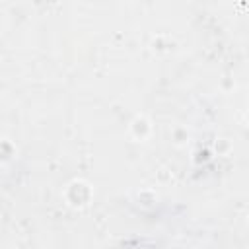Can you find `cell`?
Returning <instances> with one entry per match:
<instances>
[{"mask_svg": "<svg viewBox=\"0 0 249 249\" xmlns=\"http://www.w3.org/2000/svg\"><path fill=\"white\" fill-rule=\"evenodd\" d=\"M64 198H66V202H68L70 206H74V208L86 206V204L89 202V198H91V187H89L86 181L76 179V181H72V183L66 187Z\"/></svg>", "mask_w": 249, "mask_h": 249, "instance_id": "cell-1", "label": "cell"}, {"mask_svg": "<svg viewBox=\"0 0 249 249\" xmlns=\"http://www.w3.org/2000/svg\"><path fill=\"white\" fill-rule=\"evenodd\" d=\"M130 132H132V136L136 140H146L150 136V132H152V124H150V121L144 115H138L130 123Z\"/></svg>", "mask_w": 249, "mask_h": 249, "instance_id": "cell-2", "label": "cell"}]
</instances>
